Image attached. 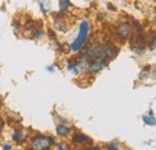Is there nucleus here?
Segmentation results:
<instances>
[{
    "label": "nucleus",
    "instance_id": "f257e3e1",
    "mask_svg": "<svg viewBox=\"0 0 156 150\" xmlns=\"http://www.w3.org/2000/svg\"><path fill=\"white\" fill-rule=\"evenodd\" d=\"M89 31H90V23L88 20H82L80 25H79L77 38L72 42V45L70 46L72 52H78L84 47V45L87 42V38H88V35H89Z\"/></svg>",
    "mask_w": 156,
    "mask_h": 150
},
{
    "label": "nucleus",
    "instance_id": "f03ea898",
    "mask_svg": "<svg viewBox=\"0 0 156 150\" xmlns=\"http://www.w3.org/2000/svg\"><path fill=\"white\" fill-rule=\"evenodd\" d=\"M54 144V139L52 137H47L43 134H36L30 141L31 150H49Z\"/></svg>",
    "mask_w": 156,
    "mask_h": 150
},
{
    "label": "nucleus",
    "instance_id": "7ed1b4c3",
    "mask_svg": "<svg viewBox=\"0 0 156 150\" xmlns=\"http://www.w3.org/2000/svg\"><path fill=\"white\" fill-rule=\"evenodd\" d=\"M131 33H132V27L129 22H120L117 25V29H115V35L117 38L119 40V42L124 43L127 38L131 36Z\"/></svg>",
    "mask_w": 156,
    "mask_h": 150
},
{
    "label": "nucleus",
    "instance_id": "20e7f679",
    "mask_svg": "<svg viewBox=\"0 0 156 150\" xmlns=\"http://www.w3.org/2000/svg\"><path fill=\"white\" fill-rule=\"evenodd\" d=\"M107 65H108V60L107 59H95V60H91L89 62L88 70H89V72L95 75V73L101 72Z\"/></svg>",
    "mask_w": 156,
    "mask_h": 150
},
{
    "label": "nucleus",
    "instance_id": "39448f33",
    "mask_svg": "<svg viewBox=\"0 0 156 150\" xmlns=\"http://www.w3.org/2000/svg\"><path fill=\"white\" fill-rule=\"evenodd\" d=\"M71 142L73 145H90L93 141L88 136H85L80 132H75L71 138Z\"/></svg>",
    "mask_w": 156,
    "mask_h": 150
},
{
    "label": "nucleus",
    "instance_id": "423d86ee",
    "mask_svg": "<svg viewBox=\"0 0 156 150\" xmlns=\"http://www.w3.org/2000/svg\"><path fill=\"white\" fill-rule=\"evenodd\" d=\"M102 46H103V51H105V54H106L107 60H108V59H114V58L117 56L119 49H118V47L113 42L107 41V42L103 43Z\"/></svg>",
    "mask_w": 156,
    "mask_h": 150
},
{
    "label": "nucleus",
    "instance_id": "0eeeda50",
    "mask_svg": "<svg viewBox=\"0 0 156 150\" xmlns=\"http://www.w3.org/2000/svg\"><path fill=\"white\" fill-rule=\"evenodd\" d=\"M24 138H25V132H24V130H22V129L15 130L13 134H12V139H13V142H16V143L20 144V143L24 142Z\"/></svg>",
    "mask_w": 156,
    "mask_h": 150
},
{
    "label": "nucleus",
    "instance_id": "6e6552de",
    "mask_svg": "<svg viewBox=\"0 0 156 150\" xmlns=\"http://www.w3.org/2000/svg\"><path fill=\"white\" fill-rule=\"evenodd\" d=\"M70 133V127L66 126L65 124H60L57 126V134L60 137H66Z\"/></svg>",
    "mask_w": 156,
    "mask_h": 150
},
{
    "label": "nucleus",
    "instance_id": "1a4fd4ad",
    "mask_svg": "<svg viewBox=\"0 0 156 150\" xmlns=\"http://www.w3.org/2000/svg\"><path fill=\"white\" fill-rule=\"evenodd\" d=\"M71 6H72V4H71L70 0H60V2H59V7H60L59 15H64Z\"/></svg>",
    "mask_w": 156,
    "mask_h": 150
},
{
    "label": "nucleus",
    "instance_id": "9d476101",
    "mask_svg": "<svg viewBox=\"0 0 156 150\" xmlns=\"http://www.w3.org/2000/svg\"><path fill=\"white\" fill-rule=\"evenodd\" d=\"M143 121H144L147 125H149V126L156 125V119H155V116H154V112L150 111V112H149V115H144V116H143Z\"/></svg>",
    "mask_w": 156,
    "mask_h": 150
},
{
    "label": "nucleus",
    "instance_id": "9b49d317",
    "mask_svg": "<svg viewBox=\"0 0 156 150\" xmlns=\"http://www.w3.org/2000/svg\"><path fill=\"white\" fill-rule=\"evenodd\" d=\"M67 70L71 72V73H73V75H79V70L77 69V66H76V64L73 62V60L71 59L69 62H67Z\"/></svg>",
    "mask_w": 156,
    "mask_h": 150
},
{
    "label": "nucleus",
    "instance_id": "f8f14e48",
    "mask_svg": "<svg viewBox=\"0 0 156 150\" xmlns=\"http://www.w3.org/2000/svg\"><path fill=\"white\" fill-rule=\"evenodd\" d=\"M65 24H64V22L61 20V18H57L55 20H54V28L57 29V30H59V31H64L65 30Z\"/></svg>",
    "mask_w": 156,
    "mask_h": 150
},
{
    "label": "nucleus",
    "instance_id": "ddd939ff",
    "mask_svg": "<svg viewBox=\"0 0 156 150\" xmlns=\"http://www.w3.org/2000/svg\"><path fill=\"white\" fill-rule=\"evenodd\" d=\"M106 149L107 150H119V143L117 141H112L109 143L106 144Z\"/></svg>",
    "mask_w": 156,
    "mask_h": 150
},
{
    "label": "nucleus",
    "instance_id": "4468645a",
    "mask_svg": "<svg viewBox=\"0 0 156 150\" xmlns=\"http://www.w3.org/2000/svg\"><path fill=\"white\" fill-rule=\"evenodd\" d=\"M43 36H44V31L42 29H37V30L34 31V38L40 40V38H42Z\"/></svg>",
    "mask_w": 156,
    "mask_h": 150
},
{
    "label": "nucleus",
    "instance_id": "2eb2a0df",
    "mask_svg": "<svg viewBox=\"0 0 156 150\" xmlns=\"http://www.w3.org/2000/svg\"><path fill=\"white\" fill-rule=\"evenodd\" d=\"M150 49H156V34L153 36L150 41Z\"/></svg>",
    "mask_w": 156,
    "mask_h": 150
},
{
    "label": "nucleus",
    "instance_id": "dca6fc26",
    "mask_svg": "<svg viewBox=\"0 0 156 150\" xmlns=\"http://www.w3.org/2000/svg\"><path fill=\"white\" fill-rule=\"evenodd\" d=\"M61 48H62V52L64 53H69L71 51V47H69V45H62Z\"/></svg>",
    "mask_w": 156,
    "mask_h": 150
},
{
    "label": "nucleus",
    "instance_id": "f3484780",
    "mask_svg": "<svg viewBox=\"0 0 156 150\" xmlns=\"http://www.w3.org/2000/svg\"><path fill=\"white\" fill-rule=\"evenodd\" d=\"M57 149L58 150H67V148L65 147V144H64L62 142H60V143L57 144Z\"/></svg>",
    "mask_w": 156,
    "mask_h": 150
},
{
    "label": "nucleus",
    "instance_id": "a211bd4d",
    "mask_svg": "<svg viewBox=\"0 0 156 150\" xmlns=\"http://www.w3.org/2000/svg\"><path fill=\"white\" fill-rule=\"evenodd\" d=\"M2 150H12V144L11 143H5L2 145Z\"/></svg>",
    "mask_w": 156,
    "mask_h": 150
},
{
    "label": "nucleus",
    "instance_id": "6ab92c4d",
    "mask_svg": "<svg viewBox=\"0 0 156 150\" xmlns=\"http://www.w3.org/2000/svg\"><path fill=\"white\" fill-rule=\"evenodd\" d=\"M48 35H49V38H52V40H55V34H54V31L49 30V31H48Z\"/></svg>",
    "mask_w": 156,
    "mask_h": 150
},
{
    "label": "nucleus",
    "instance_id": "aec40b11",
    "mask_svg": "<svg viewBox=\"0 0 156 150\" xmlns=\"http://www.w3.org/2000/svg\"><path fill=\"white\" fill-rule=\"evenodd\" d=\"M4 125H5V123H4V120L0 118V133L2 132V130H4Z\"/></svg>",
    "mask_w": 156,
    "mask_h": 150
},
{
    "label": "nucleus",
    "instance_id": "412c9836",
    "mask_svg": "<svg viewBox=\"0 0 156 150\" xmlns=\"http://www.w3.org/2000/svg\"><path fill=\"white\" fill-rule=\"evenodd\" d=\"M12 25L15 27V29H20V24L18 23V22H16V20L12 23Z\"/></svg>",
    "mask_w": 156,
    "mask_h": 150
},
{
    "label": "nucleus",
    "instance_id": "4be33fe9",
    "mask_svg": "<svg viewBox=\"0 0 156 150\" xmlns=\"http://www.w3.org/2000/svg\"><path fill=\"white\" fill-rule=\"evenodd\" d=\"M54 70H55V69H54V66H53V65L47 67V71H48V72H54Z\"/></svg>",
    "mask_w": 156,
    "mask_h": 150
},
{
    "label": "nucleus",
    "instance_id": "5701e85b",
    "mask_svg": "<svg viewBox=\"0 0 156 150\" xmlns=\"http://www.w3.org/2000/svg\"><path fill=\"white\" fill-rule=\"evenodd\" d=\"M84 150H101V148H98V147H90V148H87V149Z\"/></svg>",
    "mask_w": 156,
    "mask_h": 150
},
{
    "label": "nucleus",
    "instance_id": "b1692460",
    "mask_svg": "<svg viewBox=\"0 0 156 150\" xmlns=\"http://www.w3.org/2000/svg\"><path fill=\"white\" fill-rule=\"evenodd\" d=\"M40 7H41V11L42 12H46V9H44V5L43 4H40Z\"/></svg>",
    "mask_w": 156,
    "mask_h": 150
},
{
    "label": "nucleus",
    "instance_id": "393cba45",
    "mask_svg": "<svg viewBox=\"0 0 156 150\" xmlns=\"http://www.w3.org/2000/svg\"><path fill=\"white\" fill-rule=\"evenodd\" d=\"M153 22H154V23L156 24V13L154 15V17H153Z\"/></svg>",
    "mask_w": 156,
    "mask_h": 150
},
{
    "label": "nucleus",
    "instance_id": "a878e982",
    "mask_svg": "<svg viewBox=\"0 0 156 150\" xmlns=\"http://www.w3.org/2000/svg\"><path fill=\"white\" fill-rule=\"evenodd\" d=\"M87 1H91V0H87Z\"/></svg>",
    "mask_w": 156,
    "mask_h": 150
}]
</instances>
